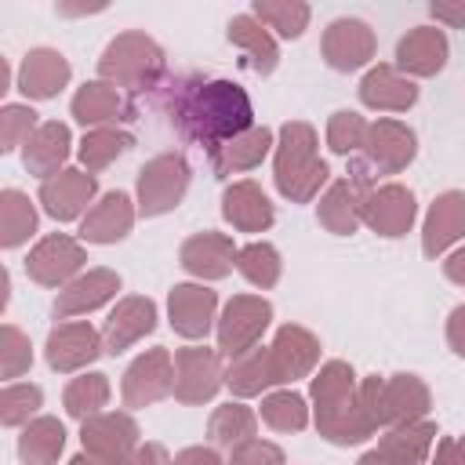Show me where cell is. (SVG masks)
<instances>
[{
  "label": "cell",
  "instance_id": "cell-34",
  "mask_svg": "<svg viewBox=\"0 0 465 465\" xmlns=\"http://www.w3.org/2000/svg\"><path fill=\"white\" fill-rule=\"evenodd\" d=\"M360 200H363V193H360L349 178H338V182H331V185L320 193L316 222H320L327 232H334V236H352V232L363 225Z\"/></svg>",
  "mask_w": 465,
  "mask_h": 465
},
{
  "label": "cell",
  "instance_id": "cell-46",
  "mask_svg": "<svg viewBox=\"0 0 465 465\" xmlns=\"http://www.w3.org/2000/svg\"><path fill=\"white\" fill-rule=\"evenodd\" d=\"M33 367V345L29 334H22L15 323L0 327V378L15 381Z\"/></svg>",
  "mask_w": 465,
  "mask_h": 465
},
{
  "label": "cell",
  "instance_id": "cell-11",
  "mask_svg": "<svg viewBox=\"0 0 465 465\" xmlns=\"http://www.w3.org/2000/svg\"><path fill=\"white\" fill-rule=\"evenodd\" d=\"M105 352V341H102V331L91 327L87 320H65V323H54L47 331V341H44V360L54 374H80L87 371L98 356Z\"/></svg>",
  "mask_w": 465,
  "mask_h": 465
},
{
  "label": "cell",
  "instance_id": "cell-25",
  "mask_svg": "<svg viewBox=\"0 0 465 465\" xmlns=\"http://www.w3.org/2000/svg\"><path fill=\"white\" fill-rule=\"evenodd\" d=\"M69 80H73V65L54 47H33V51H25V58L18 65V91L29 102L54 98L62 87H69Z\"/></svg>",
  "mask_w": 465,
  "mask_h": 465
},
{
  "label": "cell",
  "instance_id": "cell-27",
  "mask_svg": "<svg viewBox=\"0 0 465 465\" xmlns=\"http://www.w3.org/2000/svg\"><path fill=\"white\" fill-rule=\"evenodd\" d=\"M360 102L374 113H407L418 102V84L403 76L392 62H378L360 80Z\"/></svg>",
  "mask_w": 465,
  "mask_h": 465
},
{
  "label": "cell",
  "instance_id": "cell-10",
  "mask_svg": "<svg viewBox=\"0 0 465 465\" xmlns=\"http://www.w3.org/2000/svg\"><path fill=\"white\" fill-rule=\"evenodd\" d=\"M87 265V251L76 236L69 232H51L44 240L33 243V251L25 254V272L33 283L62 291L65 283H73Z\"/></svg>",
  "mask_w": 465,
  "mask_h": 465
},
{
  "label": "cell",
  "instance_id": "cell-21",
  "mask_svg": "<svg viewBox=\"0 0 465 465\" xmlns=\"http://www.w3.org/2000/svg\"><path fill=\"white\" fill-rule=\"evenodd\" d=\"M450 58V44L447 33L436 25H414L396 40V69L411 80H429L436 73H443Z\"/></svg>",
  "mask_w": 465,
  "mask_h": 465
},
{
  "label": "cell",
  "instance_id": "cell-41",
  "mask_svg": "<svg viewBox=\"0 0 465 465\" xmlns=\"http://www.w3.org/2000/svg\"><path fill=\"white\" fill-rule=\"evenodd\" d=\"M251 15H254L269 33H276L280 40H298V36L309 29L312 7H309L305 0H254V4H251Z\"/></svg>",
  "mask_w": 465,
  "mask_h": 465
},
{
  "label": "cell",
  "instance_id": "cell-12",
  "mask_svg": "<svg viewBox=\"0 0 465 465\" xmlns=\"http://www.w3.org/2000/svg\"><path fill=\"white\" fill-rule=\"evenodd\" d=\"M80 443L87 454L109 465H127V458L142 447V429L131 418V411H102L80 421Z\"/></svg>",
  "mask_w": 465,
  "mask_h": 465
},
{
  "label": "cell",
  "instance_id": "cell-51",
  "mask_svg": "<svg viewBox=\"0 0 465 465\" xmlns=\"http://www.w3.org/2000/svg\"><path fill=\"white\" fill-rule=\"evenodd\" d=\"M127 465H174V458L167 454V447H163V443L145 440V443L127 458Z\"/></svg>",
  "mask_w": 465,
  "mask_h": 465
},
{
  "label": "cell",
  "instance_id": "cell-19",
  "mask_svg": "<svg viewBox=\"0 0 465 465\" xmlns=\"http://www.w3.org/2000/svg\"><path fill=\"white\" fill-rule=\"evenodd\" d=\"M134 222H138V203L131 200V193L109 189V193H102V196L91 203V211L80 218V240H84V243L109 247V243L127 240V232L134 229Z\"/></svg>",
  "mask_w": 465,
  "mask_h": 465
},
{
  "label": "cell",
  "instance_id": "cell-23",
  "mask_svg": "<svg viewBox=\"0 0 465 465\" xmlns=\"http://www.w3.org/2000/svg\"><path fill=\"white\" fill-rule=\"evenodd\" d=\"M120 272L98 265V269H84L73 283H65L58 294H54V316L58 320H69V316H87L102 305H109L120 291Z\"/></svg>",
  "mask_w": 465,
  "mask_h": 465
},
{
  "label": "cell",
  "instance_id": "cell-37",
  "mask_svg": "<svg viewBox=\"0 0 465 465\" xmlns=\"http://www.w3.org/2000/svg\"><path fill=\"white\" fill-rule=\"evenodd\" d=\"M36 225H40L36 203L22 189H4L0 193V247L4 251L22 247L36 232Z\"/></svg>",
  "mask_w": 465,
  "mask_h": 465
},
{
  "label": "cell",
  "instance_id": "cell-55",
  "mask_svg": "<svg viewBox=\"0 0 465 465\" xmlns=\"http://www.w3.org/2000/svg\"><path fill=\"white\" fill-rule=\"evenodd\" d=\"M54 11L58 15H98V11H105V4H58Z\"/></svg>",
  "mask_w": 465,
  "mask_h": 465
},
{
  "label": "cell",
  "instance_id": "cell-3",
  "mask_svg": "<svg viewBox=\"0 0 465 465\" xmlns=\"http://www.w3.org/2000/svg\"><path fill=\"white\" fill-rule=\"evenodd\" d=\"M272 182L283 200L291 203H312L331 185V167L320 156L316 127L305 120H287L276 131L272 149Z\"/></svg>",
  "mask_w": 465,
  "mask_h": 465
},
{
  "label": "cell",
  "instance_id": "cell-53",
  "mask_svg": "<svg viewBox=\"0 0 465 465\" xmlns=\"http://www.w3.org/2000/svg\"><path fill=\"white\" fill-rule=\"evenodd\" d=\"M429 465H461L454 436H440V440H436V447H432V454H429Z\"/></svg>",
  "mask_w": 465,
  "mask_h": 465
},
{
  "label": "cell",
  "instance_id": "cell-49",
  "mask_svg": "<svg viewBox=\"0 0 465 465\" xmlns=\"http://www.w3.org/2000/svg\"><path fill=\"white\" fill-rule=\"evenodd\" d=\"M429 15H432L440 25L465 29V0H432V4H429Z\"/></svg>",
  "mask_w": 465,
  "mask_h": 465
},
{
  "label": "cell",
  "instance_id": "cell-57",
  "mask_svg": "<svg viewBox=\"0 0 465 465\" xmlns=\"http://www.w3.org/2000/svg\"><path fill=\"white\" fill-rule=\"evenodd\" d=\"M0 91H11V65H7V58H0Z\"/></svg>",
  "mask_w": 465,
  "mask_h": 465
},
{
  "label": "cell",
  "instance_id": "cell-40",
  "mask_svg": "<svg viewBox=\"0 0 465 465\" xmlns=\"http://www.w3.org/2000/svg\"><path fill=\"white\" fill-rule=\"evenodd\" d=\"M131 145H134V134L131 131H124V127H94V131H84V138L76 145V156H80V167L84 171L98 174L113 160H120Z\"/></svg>",
  "mask_w": 465,
  "mask_h": 465
},
{
  "label": "cell",
  "instance_id": "cell-4",
  "mask_svg": "<svg viewBox=\"0 0 465 465\" xmlns=\"http://www.w3.org/2000/svg\"><path fill=\"white\" fill-rule=\"evenodd\" d=\"M98 80H105V84H113L127 94L160 91L163 80H167V54L142 29L116 33L105 44L102 58H98Z\"/></svg>",
  "mask_w": 465,
  "mask_h": 465
},
{
  "label": "cell",
  "instance_id": "cell-14",
  "mask_svg": "<svg viewBox=\"0 0 465 465\" xmlns=\"http://www.w3.org/2000/svg\"><path fill=\"white\" fill-rule=\"evenodd\" d=\"M374 51H378L374 29L363 18H349V15L334 18L320 36V54L334 73H356L371 65Z\"/></svg>",
  "mask_w": 465,
  "mask_h": 465
},
{
  "label": "cell",
  "instance_id": "cell-17",
  "mask_svg": "<svg viewBox=\"0 0 465 465\" xmlns=\"http://www.w3.org/2000/svg\"><path fill=\"white\" fill-rule=\"evenodd\" d=\"M236 243L229 232H218V229H203V232H193L182 240L178 247V265L196 276L200 283H214V280H225L232 269H236Z\"/></svg>",
  "mask_w": 465,
  "mask_h": 465
},
{
  "label": "cell",
  "instance_id": "cell-43",
  "mask_svg": "<svg viewBox=\"0 0 465 465\" xmlns=\"http://www.w3.org/2000/svg\"><path fill=\"white\" fill-rule=\"evenodd\" d=\"M44 407V389L33 381H7L0 389V425L7 429H22L33 418H40Z\"/></svg>",
  "mask_w": 465,
  "mask_h": 465
},
{
  "label": "cell",
  "instance_id": "cell-42",
  "mask_svg": "<svg viewBox=\"0 0 465 465\" xmlns=\"http://www.w3.org/2000/svg\"><path fill=\"white\" fill-rule=\"evenodd\" d=\"M236 272H240L251 287L269 291V287H276L280 276H283V258H280V251H276L269 240H251V243H243V247L236 251Z\"/></svg>",
  "mask_w": 465,
  "mask_h": 465
},
{
  "label": "cell",
  "instance_id": "cell-6",
  "mask_svg": "<svg viewBox=\"0 0 465 465\" xmlns=\"http://www.w3.org/2000/svg\"><path fill=\"white\" fill-rule=\"evenodd\" d=\"M193 182V167L182 153H160L153 160L142 163L138 182H134V203H138V218H160L167 211H174Z\"/></svg>",
  "mask_w": 465,
  "mask_h": 465
},
{
  "label": "cell",
  "instance_id": "cell-56",
  "mask_svg": "<svg viewBox=\"0 0 465 465\" xmlns=\"http://www.w3.org/2000/svg\"><path fill=\"white\" fill-rule=\"evenodd\" d=\"M69 465H109V461H102V458H94V454H87V450H80Z\"/></svg>",
  "mask_w": 465,
  "mask_h": 465
},
{
  "label": "cell",
  "instance_id": "cell-7",
  "mask_svg": "<svg viewBox=\"0 0 465 465\" xmlns=\"http://www.w3.org/2000/svg\"><path fill=\"white\" fill-rule=\"evenodd\" d=\"M269 323H272L269 298H262V294H232L218 312V323H214V341L218 345L214 349L225 360H232V356L254 349L262 341V334L269 331Z\"/></svg>",
  "mask_w": 465,
  "mask_h": 465
},
{
  "label": "cell",
  "instance_id": "cell-20",
  "mask_svg": "<svg viewBox=\"0 0 465 465\" xmlns=\"http://www.w3.org/2000/svg\"><path fill=\"white\" fill-rule=\"evenodd\" d=\"M153 331H156V302L149 294H127L109 309L102 323V341L109 356H120Z\"/></svg>",
  "mask_w": 465,
  "mask_h": 465
},
{
  "label": "cell",
  "instance_id": "cell-35",
  "mask_svg": "<svg viewBox=\"0 0 465 465\" xmlns=\"http://www.w3.org/2000/svg\"><path fill=\"white\" fill-rule=\"evenodd\" d=\"M65 450V425L51 414L33 418L18 432V461L22 465H58Z\"/></svg>",
  "mask_w": 465,
  "mask_h": 465
},
{
  "label": "cell",
  "instance_id": "cell-28",
  "mask_svg": "<svg viewBox=\"0 0 465 465\" xmlns=\"http://www.w3.org/2000/svg\"><path fill=\"white\" fill-rule=\"evenodd\" d=\"M222 218L236 232H269L276 222V207L258 182L240 178V182L225 185V193H222Z\"/></svg>",
  "mask_w": 465,
  "mask_h": 465
},
{
  "label": "cell",
  "instance_id": "cell-48",
  "mask_svg": "<svg viewBox=\"0 0 465 465\" xmlns=\"http://www.w3.org/2000/svg\"><path fill=\"white\" fill-rule=\"evenodd\" d=\"M381 392H385V378H378V374L360 378V407L374 421V429H381Z\"/></svg>",
  "mask_w": 465,
  "mask_h": 465
},
{
  "label": "cell",
  "instance_id": "cell-33",
  "mask_svg": "<svg viewBox=\"0 0 465 465\" xmlns=\"http://www.w3.org/2000/svg\"><path fill=\"white\" fill-rule=\"evenodd\" d=\"M225 36H229L232 47H240V51L247 54V65H251L258 76H269V73L280 65V44H276V36H272L251 11L232 15Z\"/></svg>",
  "mask_w": 465,
  "mask_h": 465
},
{
  "label": "cell",
  "instance_id": "cell-16",
  "mask_svg": "<svg viewBox=\"0 0 465 465\" xmlns=\"http://www.w3.org/2000/svg\"><path fill=\"white\" fill-rule=\"evenodd\" d=\"M94 196H98V182H94V174L84 171V167H65V171H58L54 178L40 182L36 203L44 207L47 218H54V222L65 225V222L84 218V214L91 211L87 203H94Z\"/></svg>",
  "mask_w": 465,
  "mask_h": 465
},
{
  "label": "cell",
  "instance_id": "cell-2",
  "mask_svg": "<svg viewBox=\"0 0 465 465\" xmlns=\"http://www.w3.org/2000/svg\"><path fill=\"white\" fill-rule=\"evenodd\" d=\"M309 403L316 432L334 447H356L378 432L360 407V378L345 360L320 363V371L309 381Z\"/></svg>",
  "mask_w": 465,
  "mask_h": 465
},
{
  "label": "cell",
  "instance_id": "cell-38",
  "mask_svg": "<svg viewBox=\"0 0 465 465\" xmlns=\"http://www.w3.org/2000/svg\"><path fill=\"white\" fill-rule=\"evenodd\" d=\"M109 396H113L109 374H102V371H80V374L65 385L62 407H65L69 418L87 421V418L102 414V407H109Z\"/></svg>",
  "mask_w": 465,
  "mask_h": 465
},
{
  "label": "cell",
  "instance_id": "cell-31",
  "mask_svg": "<svg viewBox=\"0 0 465 465\" xmlns=\"http://www.w3.org/2000/svg\"><path fill=\"white\" fill-rule=\"evenodd\" d=\"M269 349H272V360H276L283 381L312 378L316 367H320V338H316L309 327H302V323H283V327H276Z\"/></svg>",
  "mask_w": 465,
  "mask_h": 465
},
{
  "label": "cell",
  "instance_id": "cell-50",
  "mask_svg": "<svg viewBox=\"0 0 465 465\" xmlns=\"http://www.w3.org/2000/svg\"><path fill=\"white\" fill-rule=\"evenodd\" d=\"M443 334H447L450 352L465 360V305H454V309L447 312V327H443Z\"/></svg>",
  "mask_w": 465,
  "mask_h": 465
},
{
  "label": "cell",
  "instance_id": "cell-45",
  "mask_svg": "<svg viewBox=\"0 0 465 465\" xmlns=\"http://www.w3.org/2000/svg\"><path fill=\"white\" fill-rule=\"evenodd\" d=\"M40 124H44V120L36 116V109H33L29 102H7V105L0 109V153L22 149V145L33 138V131H36Z\"/></svg>",
  "mask_w": 465,
  "mask_h": 465
},
{
  "label": "cell",
  "instance_id": "cell-9",
  "mask_svg": "<svg viewBox=\"0 0 465 465\" xmlns=\"http://www.w3.org/2000/svg\"><path fill=\"white\" fill-rule=\"evenodd\" d=\"M120 396L127 411H142L153 407L167 396H174V356L163 345L145 349L142 356H134L120 378Z\"/></svg>",
  "mask_w": 465,
  "mask_h": 465
},
{
  "label": "cell",
  "instance_id": "cell-1",
  "mask_svg": "<svg viewBox=\"0 0 465 465\" xmlns=\"http://www.w3.org/2000/svg\"><path fill=\"white\" fill-rule=\"evenodd\" d=\"M160 105L174 131L185 142L203 145L207 156L229 138L254 127L251 94L225 76H167L160 87Z\"/></svg>",
  "mask_w": 465,
  "mask_h": 465
},
{
  "label": "cell",
  "instance_id": "cell-54",
  "mask_svg": "<svg viewBox=\"0 0 465 465\" xmlns=\"http://www.w3.org/2000/svg\"><path fill=\"white\" fill-rule=\"evenodd\" d=\"M443 276H447L450 283L465 287V243H461V247H454V251L443 258Z\"/></svg>",
  "mask_w": 465,
  "mask_h": 465
},
{
  "label": "cell",
  "instance_id": "cell-39",
  "mask_svg": "<svg viewBox=\"0 0 465 465\" xmlns=\"http://www.w3.org/2000/svg\"><path fill=\"white\" fill-rule=\"evenodd\" d=\"M258 418L272 429V432H305L312 421V407L302 392L294 389H272L262 396Z\"/></svg>",
  "mask_w": 465,
  "mask_h": 465
},
{
  "label": "cell",
  "instance_id": "cell-22",
  "mask_svg": "<svg viewBox=\"0 0 465 465\" xmlns=\"http://www.w3.org/2000/svg\"><path fill=\"white\" fill-rule=\"evenodd\" d=\"M461 240H465V193L461 189H447L425 211V222H421V254L425 258H440V254H447Z\"/></svg>",
  "mask_w": 465,
  "mask_h": 465
},
{
  "label": "cell",
  "instance_id": "cell-13",
  "mask_svg": "<svg viewBox=\"0 0 465 465\" xmlns=\"http://www.w3.org/2000/svg\"><path fill=\"white\" fill-rule=\"evenodd\" d=\"M360 214H363V225L378 236H407L414 229V218H418V200L407 185L400 182H381L374 189L363 193L360 200Z\"/></svg>",
  "mask_w": 465,
  "mask_h": 465
},
{
  "label": "cell",
  "instance_id": "cell-30",
  "mask_svg": "<svg viewBox=\"0 0 465 465\" xmlns=\"http://www.w3.org/2000/svg\"><path fill=\"white\" fill-rule=\"evenodd\" d=\"M69 153H73V131H69V124H62V120H44V124L33 131V138L22 145V167H25L33 178L47 182V178H54L58 171H65Z\"/></svg>",
  "mask_w": 465,
  "mask_h": 465
},
{
  "label": "cell",
  "instance_id": "cell-58",
  "mask_svg": "<svg viewBox=\"0 0 465 465\" xmlns=\"http://www.w3.org/2000/svg\"><path fill=\"white\" fill-rule=\"evenodd\" d=\"M454 443H458V458H461V465H465V436H454Z\"/></svg>",
  "mask_w": 465,
  "mask_h": 465
},
{
  "label": "cell",
  "instance_id": "cell-24",
  "mask_svg": "<svg viewBox=\"0 0 465 465\" xmlns=\"http://www.w3.org/2000/svg\"><path fill=\"white\" fill-rule=\"evenodd\" d=\"M69 116L76 124H84L87 131H94V127H116L120 120H131L134 105L124 98L120 87H113L105 80H87L84 87H76V94L69 102Z\"/></svg>",
  "mask_w": 465,
  "mask_h": 465
},
{
  "label": "cell",
  "instance_id": "cell-8",
  "mask_svg": "<svg viewBox=\"0 0 465 465\" xmlns=\"http://www.w3.org/2000/svg\"><path fill=\"white\" fill-rule=\"evenodd\" d=\"M225 356L211 345L174 349V400L185 407L211 403L225 385Z\"/></svg>",
  "mask_w": 465,
  "mask_h": 465
},
{
  "label": "cell",
  "instance_id": "cell-26",
  "mask_svg": "<svg viewBox=\"0 0 465 465\" xmlns=\"http://www.w3.org/2000/svg\"><path fill=\"white\" fill-rule=\"evenodd\" d=\"M276 385H287V381H283V374H280L269 345H254V349H247V352H240V356H232L225 363V389L236 400L265 396Z\"/></svg>",
  "mask_w": 465,
  "mask_h": 465
},
{
  "label": "cell",
  "instance_id": "cell-52",
  "mask_svg": "<svg viewBox=\"0 0 465 465\" xmlns=\"http://www.w3.org/2000/svg\"><path fill=\"white\" fill-rule=\"evenodd\" d=\"M174 465H225V461H222L218 447H203V443H196V447L178 450V454H174Z\"/></svg>",
  "mask_w": 465,
  "mask_h": 465
},
{
  "label": "cell",
  "instance_id": "cell-44",
  "mask_svg": "<svg viewBox=\"0 0 465 465\" xmlns=\"http://www.w3.org/2000/svg\"><path fill=\"white\" fill-rule=\"evenodd\" d=\"M367 131H371L367 116H360L356 109H338L327 120V149L338 156H356L367 142Z\"/></svg>",
  "mask_w": 465,
  "mask_h": 465
},
{
  "label": "cell",
  "instance_id": "cell-15",
  "mask_svg": "<svg viewBox=\"0 0 465 465\" xmlns=\"http://www.w3.org/2000/svg\"><path fill=\"white\" fill-rule=\"evenodd\" d=\"M171 331L185 341H203L218 323V294L207 283H174L167 291Z\"/></svg>",
  "mask_w": 465,
  "mask_h": 465
},
{
  "label": "cell",
  "instance_id": "cell-47",
  "mask_svg": "<svg viewBox=\"0 0 465 465\" xmlns=\"http://www.w3.org/2000/svg\"><path fill=\"white\" fill-rule=\"evenodd\" d=\"M225 465H287V458H283V450H280L272 440L254 436V440L232 447Z\"/></svg>",
  "mask_w": 465,
  "mask_h": 465
},
{
  "label": "cell",
  "instance_id": "cell-32",
  "mask_svg": "<svg viewBox=\"0 0 465 465\" xmlns=\"http://www.w3.org/2000/svg\"><path fill=\"white\" fill-rule=\"evenodd\" d=\"M272 149H276V134L265 124H254L251 131L229 138L225 145H218L211 153V171H214V178H232V174L254 171Z\"/></svg>",
  "mask_w": 465,
  "mask_h": 465
},
{
  "label": "cell",
  "instance_id": "cell-5",
  "mask_svg": "<svg viewBox=\"0 0 465 465\" xmlns=\"http://www.w3.org/2000/svg\"><path fill=\"white\" fill-rule=\"evenodd\" d=\"M414 156H418V134L396 116H378V120H371L363 149L356 156H349V182L360 193H367L378 185V178L407 171L414 163Z\"/></svg>",
  "mask_w": 465,
  "mask_h": 465
},
{
  "label": "cell",
  "instance_id": "cell-29",
  "mask_svg": "<svg viewBox=\"0 0 465 465\" xmlns=\"http://www.w3.org/2000/svg\"><path fill=\"white\" fill-rule=\"evenodd\" d=\"M432 411V392L418 374H389L385 392H381V429L396 425H414L425 421Z\"/></svg>",
  "mask_w": 465,
  "mask_h": 465
},
{
  "label": "cell",
  "instance_id": "cell-36",
  "mask_svg": "<svg viewBox=\"0 0 465 465\" xmlns=\"http://www.w3.org/2000/svg\"><path fill=\"white\" fill-rule=\"evenodd\" d=\"M258 411H251L247 403L240 400H229V403H218L207 418V440L211 447H222V450H232L247 440L258 436Z\"/></svg>",
  "mask_w": 465,
  "mask_h": 465
},
{
  "label": "cell",
  "instance_id": "cell-18",
  "mask_svg": "<svg viewBox=\"0 0 465 465\" xmlns=\"http://www.w3.org/2000/svg\"><path fill=\"white\" fill-rule=\"evenodd\" d=\"M436 425L425 418V421H414V425H396V429H385L378 447L363 450L356 465H425L432 447H436Z\"/></svg>",
  "mask_w": 465,
  "mask_h": 465
}]
</instances>
